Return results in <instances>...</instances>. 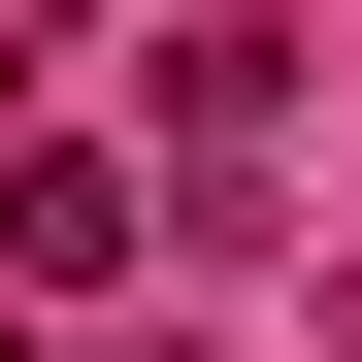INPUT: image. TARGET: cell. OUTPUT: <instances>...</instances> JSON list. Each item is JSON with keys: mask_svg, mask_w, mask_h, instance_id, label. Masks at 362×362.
Listing matches in <instances>:
<instances>
[{"mask_svg": "<svg viewBox=\"0 0 362 362\" xmlns=\"http://www.w3.org/2000/svg\"><path fill=\"white\" fill-rule=\"evenodd\" d=\"M132 230H165V198H132V165H99V132H0V264H33V296H99V264H132Z\"/></svg>", "mask_w": 362, "mask_h": 362, "instance_id": "obj_1", "label": "cell"}]
</instances>
